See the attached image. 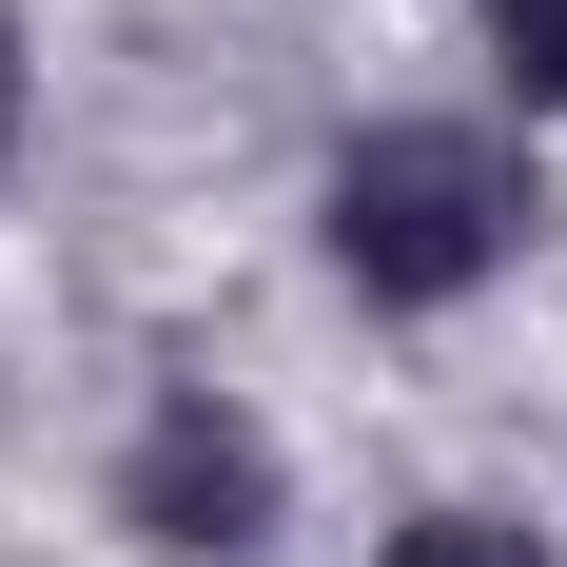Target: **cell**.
Masks as SVG:
<instances>
[{
    "mask_svg": "<svg viewBox=\"0 0 567 567\" xmlns=\"http://www.w3.org/2000/svg\"><path fill=\"white\" fill-rule=\"evenodd\" d=\"M470 59H489V99L528 137H567V0H470Z\"/></svg>",
    "mask_w": 567,
    "mask_h": 567,
    "instance_id": "cell-4",
    "label": "cell"
},
{
    "mask_svg": "<svg viewBox=\"0 0 567 567\" xmlns=\"http://www.w3.org/2000/svg\"><path fill=\"white\" fill-rule=\"evenodd\" d=\"M99 528L137 567H275L293 548V431L235 372H137V411L99 431Z\"/></svg>",
    "mask_w": 567,
    "mask_h": 567,
    "instance_id": "cell-2",
    "label": "cell"
},
{
    "mask_svg": "<svg viewBox=\"0 0 567 567\" xmlns=\"http://www.w3.org/2000/svg\"><path fill=\"white\" fill-rule=\"evenodd\" d=\"M372 567H567V528H528L509 489H431V509L372 528Z\"/></svg>",
    "mask_w": 567,
    "mask_h": 567,
    "instance_id": "cell-3",
    "label": "cell"
},
{
    "mask_svg": "<svg viewBox=\"0 0 567 567\" xmlns=\"http://www.w3.org/2000/svg\"><path fill=\"white\" fill-rule=\"evenodd\" d=\"M548 255V137L509 99H372L313 157V275L372 333H451Z\"/></svg>",
    "mask_w": 567,
    "mask_h": 567,
    "instance_id": "cell-1",
    "label": "cell"
},
{
    "mask_svg": "<svg viewBox=\"0 0 567 567\" xmlns=\"http://www.w3.org/2000/svg\"><path fill=\"white\" fill-rule=\"evenodd\" d=\"M20 137H40V40H20V0H0V176H20Z\"/></svg>",
    "mask_w": 567,
    "mask_h": 567,
    "instance_id": "cell-5",
    "label": "cell"
}]
</instances>
